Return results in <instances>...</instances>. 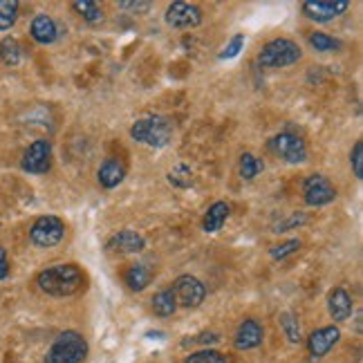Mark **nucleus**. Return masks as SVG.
Listing matches in <instances>:
<instances>
[{"label": "nucleus", "instance_id": "f257e3e1", "mask_svg": "<svg viewBox=\"0 0 363 363\" xmlns=\"http://www.w3.org/2000/svg\"><path fill=\"white\" fill-rule=\"evenodd\" d=\"M36 283L40 291H45L50 296H72L86 283V274L77 264H54L38 274Z\"/></svg>", "mask_w": 363, "mask_h": 363}, {"label": "nucleus", "instance_id": "f03ea898", "mask_svg": "<svg viewBox=\"0 0 363 363\" xmlns=\"http://www.w3.org/2000/svg\"><path fill=\"white\" fill-rule=\"evenodd\" d=\"M130 135L139 144H146L150 148H164L173 139V125L166 117L150 115L144 119H137L130 128Z\"/></svg>", "mask_w": 363, "mask_h": 363}, {"label": "nucleus", "instance_id": "7ed1b4c3", "mask_svg": "<svg viewBox=\"0 0 363 363\" xmlns=\"http://www.w3.org/2000/svg\"><path fill=\"white\" fill-rule=\"evenodd\" d=\"M86 357H88V341L83 339L79 332L65 330L50 345L45 361L48 363H81Z\"/></svg>", "mask_w": 363, "mask_h": 363}, {"label": "nucleus", "instance_id": "20e7f679", "mask_svg": "<svg viewBox=\"0 0 363 363\" xmlns=\"http://www.w3.org/2000/svg\"><path fill=\"white\" fill-rule=\"evenodd\" d=\"M301 48L289 38H274L258 52V63L262 67H289L301 61Z\"/></svg>", "mask_w": 363, "mask_h": 363}, {"label": "nucleus", "instance_id": "39448f33", "mask_svg": "<svg viewBox=\"0 0 363 363\" xmlns=\"http://www.w3.org/2000/svg\"><path fill=\"white\" fill-rule=\"evenodd\" d=\"M267 148L276 157L287 164H303L307 160V144L301 135L294 133H278L267 142Z\"/></svg>", "mask_w": 363, "mask_h": 363}, {"label": "nucleus", "instance_id": "423d86ee", "mask_svg": "<svg viewBox=\"0 0 363 363\" xmlns=\"http://www.w3.org/2000/svg\"><path fill=\"white\" fill-rule=\"evenodd\" d=\"M65 235V225L63 220L57 216H40L34 220V225L30 229V240L36 247H57Z\"/></svg>", "mask_w": 363, "mask_h": 363}, {"label": "nucleus", "instance_id": "0eeeda50", "mask_svg": "<svg viewBox=\"0 0 363 363\" xmlns=\"http://www.w3.org/2000/svg\"><path fill=\"white\" fill-rule=\"evenodd\" d=\"M171 291L175 294L177 305L186 307V310H195V307H200L206 298V287L202 285V281H198V278L191 274H182L173 283Z\"/></svg>", "mask_w": 363, "mask_h": 363}, {"label": "nucleus", "instance_id": "6e6552de", "mask_svg": "<svg viewBox=\"0 0 363 363\" xmlns=\"http://www.w3.org/2000/svg\"><path fill=\"white\" fill-rule=\"evenodd\" d=\"M50 166H52V146L48 139H36V142H32L25 148L21 160V169L25 173L43 175L50 171Z\"/></svg>", "mask_w": 363, "mask_h": 363}, {"label": "nucleus", "instance_id": "1a4fd4ad", "mask_svg": "<svg viewBox=\"0 0 363 363\" xmlns=\"http://www.w3.org/2000/svg\"><path fill=\"white\" fill-rule=\"evenodd\" d=\"M303 198L310 206H328L337 200V189L325 175L314 173L303 182Z\"/></svg>", "mask_w": 363, "mask_h": 363}, {"label": "nucleus", "instance_id": "9d476101", "mask_svg": "<svg viewBox=\"0 0 363 363\" xmlns=\"http://www.w3.org/2000/svg\"><path fill=\"white\" fill-rule=\"evenodd\" d=\"M164 21L169 27L175 30H191V27H198L202 23V11L198 5L184 3V0H175L169 5L164 13Z\"/></svg>", "mask_w": 363, "mask_h": 363}, {"label": "nucleus", "instance_id": "9b49d317", "mask_svg": "<svg viewBox=\"0 0 363 363\" xmlns=\"http://www.w3.org/2000/svg\"><path fill=\"white\" fill-rule=\"evenodd\" d=\"M347 7H350L347 0H305L303 13L314 23H328L345 13Z\"/></svg>", "mask_w": 363, "mask_h": 363}, {"label": "nucleus", "instance_id": "f8f14e48", "mask_svg": "<svg viewBox=\"0 0 363 363\" xmlns=\"http://www.w3.org/2000/svg\"><path fill=\"white\" fill-rule=\"evenodd\" d=\"M339 341H341V330L337 325H325V328H318L310 334L307 347H310L312 357H325Z\"/></svg>", "mask_w": 363, "mask_h": 363}, {"label": "nucleus", "instance_id": "ddd939ff", "mask_svg": "<svg viewBox=\"0 0 363 363\" xmlns=\"http://www.w3.org/2000/svg\"><path fill=\"white\" fill-rule=\"evenodd\" d=\"M264 339V330L262 325L258 323L256 318H247L240 323L238 332H235V339H233V345L238 347V350H254L258 347Z\"/></svg>", "mask_w": 363, "mask_h": 363}, {"label": "nucleus", "instance_id": "4468645a", "mask_svg": "<svg viewBox=\"0 0 363 363\" xmlns=\"http://www.w3.org/2000/svg\"><path fill=\"white\" fill-rule=\"evenodd\" d=\"M352 296L347 294V289L343 287H334L330 289L328 294V310H330V316L334 323H343L352 316Z\"/></svg>", "mask_w": 363, "mask_h": 363}, {"label": "nucleus", "instance_id": "2eb2a0df", "mask_svg": "<svg viewBox=\"0 0 363 363\" xmlns=\"http://www.w3.org/2000/svg\"><path fill=\"white\" fill-rule=\"evenodd\" d=\"M146 247V240L135 231H119L108 240V249L115 254H137Z\"/></svg>", "mask_w": 363, "mask_h": 363}, {"label": "nucleus", "instance_id": "dca6fc26", "mask_svg": "<svg viewBox=\"0 0 363 363\" xmlns=\"http://www.w3.org/2000/svg\"><path fill=\"white\" fill-rule=\"evenodd\" d=\"M123 177H125V166L117 157H108L99 166V171H96V179H99V184L104 189H115V186H119L121 182H123Z\"/></svg>", "mask_w": 363, "mask_h": 363}, {"label": "nucleus", "instance_id": "f3484780", "mask_svg": "<svg viewBox=\"0 0 363 363\" xmlns=\"http://www.w3.org/2000/svg\"><path fill=\"white\" fill-rule=\"evenodd\" d=\"M30 32H32V38L40 45H52L59 36L57 23H54L48 13H38V16H34Z\"/></svg>", "mask_w": 363, "mask_h": 363}, {"label": "nucleus", "instance_id": "a211bd4d", "mask_svg": "<svg viewBox=\"0 0 363 363\" xmlns=\"http://www.w3.org/2000/svg\"><path fill=\"white\" fill-rule=\"evenodd\" d=\"M229 216H231V204L229 202L220 200V202L211 204V206H208V211L204 213V218H202L204 231H208V233L220 231L222 227H225V222L229 220Z\"/></svg>", "mask_w": 363, "mask_h": 363}, {"label": "nucleus", "instance_id": "6ab92c4d", "mask_svg": "<svg viewBox=\"0 0 363 363\" xmlns=\"http://www.w3.org/2000/svg\"><path fill=\"white\" fill-rule=\"evenodd\" d=\"M123 281L130 291H144L150 285V272L144 267V264H133V267L125 269Z\"/></svg>", "mask_w": 363, "mask_h": 363}, {"label": "nucleus", "instance_id": "aec40b11", "mask_svg": "<svg viewBox=\"0 0 363 363\" xmlns=\"http://www.w3.org/2000/svg\"><path fill=\"white\" fill-rule=\"evenodd\" d=\"M177 310V301H175V294L169 289H162L157 291L155 296H152V312H155L160 318H166V316H173Z\"/></svg>", "mask_w": 363, "mask_h": 363}, {"label": "nucleus", "instance_id": "412c9836", "mask_svg": "<svg viewBox=\"0 0 363 363\" xmlns=\"http://www.w3.org/2000/svg\"><path fill=\"white\" fill-rule=\"evenodd\" d=\"M0 61L5 65H18L23 61V48L16 38H3L0 40Z\"/></svg>", "mask_w": 363, "mask_h": 363}, {"label": "nucleus", "instance_id": "4be33fe9", "mask_svg": "<svg viewBox=\"0 0 363 363\" xmlns=\"http://www.w3.org/2000/svg\"><path fill=\"white\" fill-rule=\"evenodd\" d=\"M18 0H0V32H7L18 18Z\"/></svg>", "mask_w": 363, "mask_h": 363}, {"label": "nucleus", "instance_id": "5701e85b", "mask_svg": "<svg viewBox=\"0 0 363 363\" xmlns=\"http://www.w3.org/2000/svg\"><path fill=\"white\" fill-rule=\"evenodd\" d=\"M281 328L285 330L287 341H289L291 345L301 343V339H303V334H301V323H298V316H296L294 312H283V316H281Z\"/></svg>", "mask_w": 363, "mask_h": 363}, {"label": "nucleus", "instance_id": "b1692460", "mask_svg": "<svg viewBox=\"0 0 363 363\" xmlns=\"http://www.w3.org/2000/svg\"><path fill=\"white\" fill-rule=\"evenodd\" d=\"M264 171V162L254 157L251 152H242L240 155V177L242 179H254L258 173Z\"/></svg>", "mask_w": 363, "mask_h": 363}, {"label": "nucleus", "instance_id": "393cba45", "mask_svg": "<svg viewBox=\"0 0 363 363\" xmlns=\"http://www.w3.org/2000/svg\"><path fill=\"white\" fill-rule=\"evenodd\" d=\"M310 45L316 52H337L341 48V40L325 34V32H312L310 34Z\"/></svg>", "mask_w": 363, "mask_h": 363}, {"label": "nucleus", "instance_id": "a878e982", "mask_svg": "<svg viewBox=\"0 0 363 363\" xmlns=\"http://www.w3.org/2000/svg\"><path fill=\"white\" fill-rule=\"evenodd\" d=\"M72 7H74L88 23H99V21L104 18V11H101L99 5L94 3V0H74Z\"/></svg>", "mask_w": 363, "mask_h": 363}, {"label": "nucleus", "instance_id": "bb28decb", "mask_svg": "<svg viewBox=\"0 0 363 363\" xmlns=\"http://www.w3.org/2000/svg\"><path fill=\"white\" fill-rule=\"evenodd\" d=\"M184 363H229L227 357L218 352V350H198L193 352L191 357H186Z\"/></svg>", "mask_w": 363, "mask_h": 363}, {"label": "nucleus", "instance_id": "cd10ccee", "mask_svg": "<svg viewBox=\"0 0 363 363\" xmlns=\"http://www.w3.org/2000/svg\"><path fill=\"white\" fill-rule=\"evenodd\" d=\"M298 249H301V240L291 238V240H285V242H281V245L272 247V249H269V256H272L274 260H285L287 256H291V254H294V251H298Z\"/></svg>", "mask_w": 363, "mask_h": 363}, {"label": "nucleus", "instance_id": "c85d7f7f", "mask_svg": "<svg viewBox=\"0 0 363 363\" xmlns=\"http://www.w3.org/2000/svg\"><path fill=\"white\" fill-rule=\"evenodd\" d=\"M169 182L177 189H189L191 186V169L186 164H179L177 169H173V173H169Z\"/></svg>", "mask_w": 363, "mask_h": 363}, {"label": "nucleus", "instance_id": "c756f323", "mask_svg": "<svg viewBox=\"0 0 363 363\" xmlns=\"http://www.w3.org/2000/svg\"><path fill=\"white\" fill-rule=\"evenodd\" d=\"M242 43H245V36L242 34H235L229 43H227V48L220 52V61H229V59H235L240 54V50H242Z\"/></svg>", "mask_w": 363, "mask_h": 363}, {"label": "nucleus", "instance_id": "7c9ffc66", "mask_svg": "<svg viewBox=\"0 0 363 363\" xmlns=\"http://www.w3.org/2000/svg\"><path fill=\"white\" fill-rule=\"evenodd\" d=\"M350 164L357 179H363V142H357L352 152H350Z\"/></svg>", "mask_w": 363, "mask_h": 363}, {"label": "nucleus", "instance_id": "2f4dec72", "mask_svg": "<svg viewBox=\"0 0 363 363\" xmlns=\"http://www.w3.org/2000/svg\"><path fill=\"white\" fill-rule=\"evenodd\" d=\"M305 220H307L305 213H291L287 220L281 222V225H276L274 231H276V233H285V231H289V229H296V227L305 225Z\"/></svg>", "mask_w": 363, "mask_h": 363}, {"label": "nucleus", "instance_id": "473e14b6", "mask_svg": "<svg viewBox=\"0 0 363 363\" xmlns=\"http://www.w3.org/2000/svg\"><path fill=\"white\" fill-rule=\"evenodd\" d=\"M220 341V334H216V332H208V330H204V332H200L198 337H193V339H186L184 341V345L186 343H200V345H216Z\"/></svg>", "mask_w": 363, "mask_h": 363}, {"label": "nucleus", "instance_id": "72a5a7b5", "mask_svg": "<svg viewBox=\"0 0 363 363\" xmlns=\"http://www.w3.org/2000/svg\"><path fill=\"white\" fill-rule=\"evenodd\" d=\"M9 276V260H7V251L0 247V281H5Z\"/></svg>", "mask_w": 363, "mask_h": 363}, {"label": "nucleus", "instance_id": "f704fd0d", "mask_svg": "<svg viewBox=\"0 0 363 363\" xmlns=\"http://www.w3.org/2000/svg\"><path fill=\"white\" fill-rule=\"evenodd\" d=\"M119 7H123V9H133V11H135V9H142V11H144V9L150 7V3H119Z\"/></svg>", "mask_w": 363, "mask_h": 363}]
</instances>
